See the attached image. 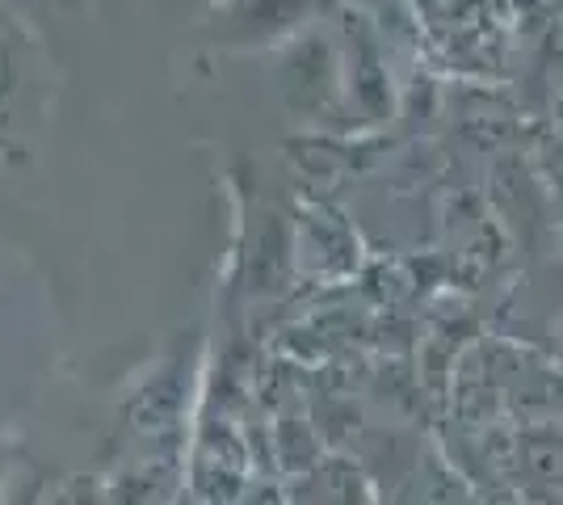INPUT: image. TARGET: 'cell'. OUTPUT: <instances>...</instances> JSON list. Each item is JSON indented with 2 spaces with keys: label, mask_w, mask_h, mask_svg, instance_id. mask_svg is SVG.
<instances>
[{
  "label": "cell",
  "mask_w": 563,
  "mask_h": 505,
  "mask_svg": "<svg viewBox=\"0 0 563 505\" xmlns=\"http://www.w3.org/2000/svg\"><path fill=\"white\" fill-rule=\"evenodd\" d=\"M4 493H9V455L0 451V502H4Z\"/></svg>",
  "instance_id": "obj_9"
},
{
  "label": "cell",
  "mask_w": 563,
  "mask_h": 505,
  "mask_svg": "<svg viewBox=\"0 0 563 505\" xmlns=\"http://www.w3.org/2000/svg\"><path fill=\"white\" fill-rule=\"evenodd\" d=\"M286 502L290 505H371L366 488L357 481V472L341 468V463H324V468H311L299 481L286 488Z\"/></svg>",
  "instance_id": "obj_4"
},
{
  "label": "cell",
  "mask_w": 563,
  "mask_h": 505,
  "mask_svg": "<svg viewBox=\"0 0 563 505\" xmlns=\"http://www.w3.org/2000/svg\"><path fill=\"white\" fill-rule=\"evenodd\" d=\"M43 502V488L38 484H22V488H9L0 505H38Z\"/></svg>",
  "instance_id": "obj_7"
},
{
  "label": "cell",
  "mask_w": 563,
  "mask_h": 505,
  "mask_svg": "<svg viewBox=\"0 0 563 505\" xmlns=\"http://www.w3.org/2000/svg\"><path fill=\"white\" fill-rule=\"evenodd\" d=\"M106 493H110V505H186V455L156 451V455L126 459L118 472L106 476Z\"/></svg>",
  "instance_id": "obj_2"
},
{
  "label": "cell",
  "mask_w": 563,
  "mask_h": 505,
  "mask_svg": "<svg viewBox=\"0 0 563 505\" xmlns=\"http://www.w3.org/2000/svg\"><path fill=\"white\" fill-rule=\"evenodd\" d=\"M131 426L161 442L165 451H177L181 442V426H186V366L168 362L165 371H156L147 384L135 392V400L126 405Z\"/></svg>",
  "instance_id": "obj_3"
},
{
  "label": "cell",
  "mask_w": 563,
  "mask_h": 505,
  "mask_svg": "<svg viewBox=\"0 0 563 505\" xmlns=\"http://www.w3.org/2000/svg\"><path fill=\"white\" fill-rule=\"evenodd\" d=\"M189 502L194 505H244L249 497V447L232 426H207L186 459Z\"/></svg>",
  "instance_id": "obj_1"
},
{
  "label": "cell",
  "mask_w": 563,
  "mask_h": 505,
  "mask_svg": "<svg viewBox=\"0 0 563 505\" xmlns=\"http://www.w3.org/2000/svg\"><path fill=\"white\" fill-rule=\"evenodd\" d=\"M38 505H110V493H106L101 476L76 472V476L59 481L55 488H43V502Z\"/></svg>",
  "instance_id": "obj_5"
},
{
  "label": "cell",
  "mask_w": 563,
  "mask_h": 505,
  "mask_svg": "<svg viewBox=\"0 0 563 505\" xmlns=\"http://www.w3.org/2000/svg\"><path fill=\"white\" fill-rule=\"evenodd\" d=\"M18 94H22V68H18V47H13L9 30L0 25V131L9 127L13 110H18Z\"/></svg>",
  "instance_id": "obj_6"
},
{
  "label": "cell",
  "mask_w": 563,
  "mask_h": 505,
  "mask_svg": "<svg viewBox=\"0 0 563 505\" xmlns=\"http://www.w3.org/2000/svg\"><path fill=\"white\" fill-rule=\"evenodd\" d=\"M186 505H194V502H186Z\"/></svg>",
  "instance_id": "obj_10"
},
{
  "label": "cell",
  "mask_w": 563,
  "mask_h": 505,
  "mask_svg": "<svg viewBox=\"0 0 563 505\" xmlns=\"http://www.w3.org/2000/svg\"><path fill=\"white\" fill-rule=\"evenodd\" d=\"M244 505H290V502H286L282 493H274V488H261V493H249Z\"/></svg>",
  "instance_id": "obj_8"
}]
</instances>
